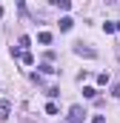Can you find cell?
<instances>
[{
	"instance_id": "cell-1",
	"label": "cell",
	"mask_w": 120,
	"mask_h": 123,
	"mask_svg": "<svg viewBox=\"0 0 120 123\" xmlns=\"http://www.w3.org/2000/svg\"><path fill=\"white\" fill-rule=\"evenodd\" d=\"M83 106H72L69 109V115H66V123H83Z\"/></svg>"
},
{
	"instance_id": "cell-2",
	"label": "cell",
	"mask_w": 120,
	"mask_h": 123,
	"mask_svg": "<svg viewBox=\"0 0 120 123\" xmlns=\"http://www.w3.org/2000/svg\"><path fill=\"white\" fill-rule=\"evenodd\" d=\"M12 55H14V57H17L20 63H26V66H31V63H34V57H31V52H20L17 46H12Z\"/></svg>"
},
{
	"instance_id": "cell-3",
	"label": "cell",
	"mask_w": 120,
	"mask_h": 123,
	"mask_svg": "<svg viewBox=\"0 0 120 123\" xmlns=\"http://www.w3.org/2000/svg\"><path fill=\"white\" fill-rule=\"evenodd\" d=\"M74 55H80V57H97V52H94L91 46H83V43L74 46Z\"/></svg>"
},
{
	"instance_id": "cell-4",
	"label": "cell",
	"mask_w": 120,
	"mask_h": 123,
	"mask_svg": "<svg viewBox=\"0 0 120 123\" xmlns=\"http://www.w3.org/2000/svg\"><path fill=\"white\" fill-rule=\"evenodd\" d=\"M9 115H12V103L9 100H0V120H6Z\"/></svg>"
},
{
	"instance_id": "cell-5",
	"label": "cell",
	"mask_w": 120,
	"mask_h": 123,
	"mask_svg": "<svg viewBox=\"0 0 120 123\" xmlns=\"http://www.w3.org/2000/svg\"><path fill=\"white\" fill-rule=\"evenodd\" d=\"M72 26H74V20H72V17H60V31H69Z\"/></svg>"
},
{
	"instance_id": "cell-6",
	"label": "cell",
	"mask_w": 120,
	"mask_h": 123,
	"mask_svg": "<svg viewBox=\"0 0 120 123\" xmlns=\"http://www.w3.org/2000/svg\"><path fill=\"white\" fill-rule=\"evenodd\" d=\"M37 40L46 46V43H52V34H49V31H40V34H37Z\"/></svg>"
},
{
	"instance_id": "cell-7",
	"label": "cell",
	"mask_w": 120,
	"mask_h": 123,
	"mask_svg": "<svg viewBox=\"0 0 120 123\" xmlns=\"http://www.w3.org/2000/svg\"><path fill=\"white\" fill-rule=\"evenodd\" d=\"M54 6L63 9V12H69V9H72V3H69V0H54Z\"/></svg>"
},
{
	"instance_id": "cell-8",
	"label": "cell",
	"mask_w": 120,
	"mask_h": 123,
	"mask_svg": "<svg viewBox=\"0 0 120 123\" xmlns=\"http://www.w3.org/2000/svg\"><path fill=\"white\" fill-rule=\"evenodd\" d=\"M37 69H40V72H43V74H52V72H57V69H52V66H49V63H40V66H37Z\"/></svg>"
},
{
	"instance_id": "cell-9",
	"label": "cell",
	"mask_w": 120,
	"mask_h": 123,
	"mask_svg": "<svg viewBox=\"0 0 120 123\" xmlns=\"http://www.w3.org/2000/svg\"><path fill=\"white\" fill-rule=\"evenodd\" d=\"M83 94H86V97H97V89H94V86H86Z\"/></svg>"
},
{
	"instance_id": "cell-10",
	"label": "cell",
	"mask_w": 120,
	"mask_h": 123,
	"mask_svg": "<svg viewBox=\"0 0 120 123\" xmlns=\"http://www.w3.org/2000/svg\"><path fill=\"white\" fill-rule=\"evenodd\" d=\"M97 83H100V86H106V83H109V74H106V72H100V74H97Z\"/></svg>"
},
{
	"instance_id": "cell-11",
	"label": "cell",
	"mask_w": 120,
	"mask_h": 123,
	"mask_svg": "<svg viewBox=\"0 0 120 123\" xmlns=\"http://www.w3.org/2000/svg\"><path fill=\"white\" fill-rule=\"evenodd\" d=\"M46 115H57V106L54 103H46Z\"/></svg>"
},
{
	"instance_id": "cell-12",
	"label": "cell",
	"mask_w": 120,
	"mask_h": 123,
	"mask_svg": "<svg viewBox=\"0 0 120 123\" xmlns=\"http://www.w3.org/2000/svg\"><path fill=\"white\" fill-rule=\"evenodd\" d=\"M91 123H106V117H103V115H94V117H91Z\"/></svg>"
},
{
	"instance_id": "cell-13",
	"label": "cell",
	"mask_w": 120,
	"mask_h": 123,
	"mask_svg": "<svg viewBox=\"0 0 120 123\" xmlns=\"http://www.w3.org/2000/svg\"><path fill=\"white\" fill-rule=\"evenodd\" d=\"M112 94H114V97H120V83H114V86H112Z\"/></svg>"
},
{
	"instance_id": "cell-14",
	"label": "cell",
	"mask_w": 120,
	"mask_h": 123,
	"mask_svg": "<svg viewBox=\"0 0 120 123\" xmlns=\"http://www.w3.org/2000/svg\"><path fill=\"white\" fill-rule=\"evenodd\" d=\"M114 29H120V20H117V23H114Z\"/></svg>"
},
{
	"instance_id": "cell-15",
	"label": "cell",
	"mask_w": 120,
	"mask_h": 123,
	"mask_svg": "<svg viewBox=\"0 0 120 123\" xmlns=\"http://www.w3.org/2000/svg\"><path fill=\"white\" fill-rule=\"evenodd\" d=\"M0 17H3V6H0Z\"/></svg>"
}]
</instances>
